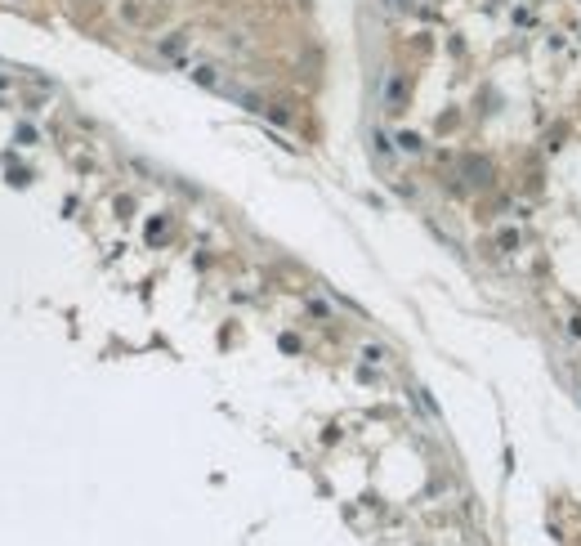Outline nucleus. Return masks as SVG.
I'll use <instances>...</instances> for the list:
<instances>
[{
	"label": "nucleus",
	"mask_w": 581,
	"mask_h": 546,
	"mask_svg": "<svg viewBox=\"0 0 581 546\" xmlns=\"http://www.w3.org/2000/svg\"><path fill=\"white\" fill-rule=\"evenodd\" d=\"M403 103H407V81H403V72H389L385 77V108L403 112Z\"/></svg>",
	"instance_id": "obj_1"
},
{
	"label": "nucleus",
	"mask_w": 581,
	"mask_h": 546,
	"mask_svg": "<svg viewBox=\"0 0 581 546\" xmlns=\"http://www.w3.org/2000/svg\"><path fill=\"white\" fill-rule=\"evenodd\" d=\"M121 18H125V23H134V27H148V23H153V14H148L144 0H121Z\"/></svg>",
	"instance_id": "obj_2"
},
{
	"label": "nucleus",
	"mask_w": 581,
	"mask_h": 546,
	"mask_svg": "<svg viewBox=\"0 0 581 546\" xmlns=\"http://www.w3.org/2000/svg\"><path fill=\"white\" fill-rule=\"evenodd\" d=\"M398 148L403 153H421V135H398Z\"/></svg>",
	"instance_id": "obj_3"
},
{
	"label": "nucleus",
	"mask_w": 581,
	"mask_h": 546,
	"mask_svg": "<svg viewBox=\"0 0 581 546\" xmlns=\"http://www.w3.org/2000/svg\"><path fill=\"white\" fill-rule=\"evenodd\" d=\"M501 246H505V251H519V233L505 229V233H501Z\"/></svg>",
	"instance_id": "obj_4"
}]
</instances>
